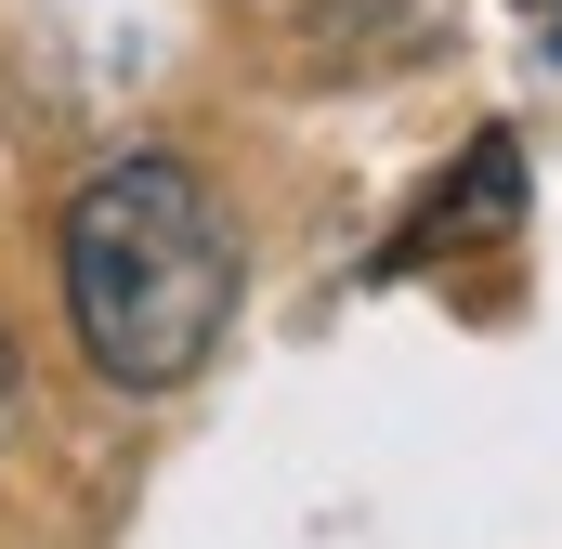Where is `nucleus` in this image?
I'll use <instances>...</instances> for the list:
<instances>
[{"instance_id":"obj_2","label":"nucleus","mask_w":562,"mask_h":549,"mask_svg":"<svg viewBox=\"0 0 562 549\" xmlns=\"http://www.w3.org/2000/svg\"><path fill=\"white\" fill-rule=\"evenodd\" d=\"M0 418H13V340H0Z\"/></svg>"},{"instance_id":"obj_1","label":"nucleus","mask_w":562,"mask_h":549,"mask_svg":"<svg viewBox=\"0 0 562 549\" xmlns=\"http://www.w3.org/2000/svg\"><path fill=\"white\" fill-rule=\"evenodd\" d=\"M223 314H236V223L183 157H119L66 197V327L119 393L196 380Z\"/></svg>"}]
</instances>
